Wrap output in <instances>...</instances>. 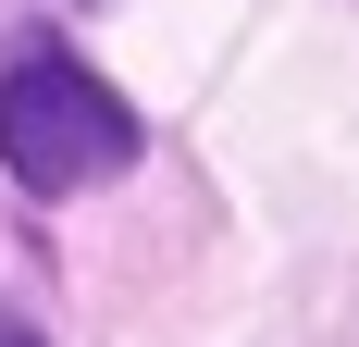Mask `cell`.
I'll return each instance as SVG.
<instances>
[{"label":"cell","instance_id":"cell-1","mask_svg":"<svg viewBox=\"0 0 359 347\" xmlns=\"http://www.w3.org/2000/svg\"><path fill=\"white\" fill-rule=\"evenodd\" d=\"M0 162H13L25 199H74V186H100V174L137 162V112L111 100L74 50H25L0 74Z\"/></svg>","mask_w":359,"mask_h":347},{"label":"cell","instance_id":"cell-2","mask_svg":"<svg viewBox=\"0 0 359 347\" xmlns=\"http://www.w3.org/2000/svg\"><path fill=\"white\" fill-rule=\"evenodd\" d=\"M0 347H37V335H25V322H0Z\"/></svg>","mask_w":359,"mask_h":347}]
</instances>
